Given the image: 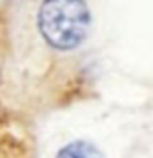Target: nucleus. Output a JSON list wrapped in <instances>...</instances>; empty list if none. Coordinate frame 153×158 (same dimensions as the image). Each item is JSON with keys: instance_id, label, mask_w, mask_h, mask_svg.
Wrapping results in <instances>:
<instances>
[{"instance_id": "f03ea898", "label": "nucleus", "mask_w": 153, "mask_h": 158, "mask_svg": "<svg viewBox=\"0 0 153 158\" xmlns=\"http://www.w3.org/2000/svg\"><path fill=\"white\" fill-rule=\"evenodd\" d=\"M56 158H105V155L95 144L84 139H76L60 147Z\"/></svg>"}, {"instance_id": "f257e3e1", "label": "nucleus", "mask_w": 153, "mask_h": 158, "mask_svg": "<svg viewBox=\"0 0 153 158\" xmlns=\"http://www.w3.org/2000/svg\"><path fill=\"white\" fill-rule=\"evenodd\" d=\"M36 25L48 50L71 54L90 36L91 11L87 0H42Z\"/></svg>"}]
</instances>
